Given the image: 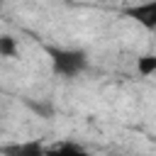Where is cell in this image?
Here are the masks:
<instances>
[{"instance_id":"6da1fadb","label":"cell","mask_w":156,"mask_h":156,"mask_svg":"<svg viewBox=\"0 0 156 156\" xmlns=\"http://www.w3.org/2000/svg\"><path fill=\"white\" fill-rule=\"evenodd\" d=\"M46 54L51 58L54 73H58L63 78H73V76H78V73H83L88 68V54L80 51V49H56V46H49Z\"/></svg>"},{"instance_id":"7a4b0ae2","label":"cell","mask_w":156,"mask_h":156,"mask_svg":"<svg viewBox=\"0 0 156 156\" xmlns=\"http://www.w3.org/2000/svg\"><path fill=\"white\" fill-rule=\"evenodd\" d=\"M124 17L134 20L136 24H141L144 29L154 32L156 29V0H149V2H141V5H132L124 10Z\"/></svg>"},{"instance_id":"3957f363","label":"cell","mask_w":156,"mask_h":156,"mask_svg":"<svg viewBox=\"0 0 156 156\" xmlns=\"http://www.w3.org/2000/svg\"><path fill=\"white\" fill-rule=\"evenodd\" d=\"M0 151L2 154H12V156H39L46 149L39 141H29V144H10V146H2Z\"/></svg>"},{"instance_id":"277c9868","label":"cell","mask_w":156,"mask_h":156,"mask_svg":"<svg viewBox=\"0 0 156 156\" xmlns=\"http://www.w3.org/2000/svg\"><path fill=\"white\" fill-rule=\"evenodd\" d=\"M85 149L83 146H78V144H71V141H61V144H56V146H51V149H46L44 154H58V156H78V154H83Z\"/></svg>"},{"instance_id":"5b68a950","label":"cell","mask_w":156,"mask_h":156,"mask_svg":"<svg viewBox=\"0 0 156 156\" xmlns=\"http://www.w3.org/2000/svg\"><path fill=\"white\" fill-rule=\"evenodd\" d=\"M136 71L139 76H151L156 73V54H144L136 58Z\"/></svg>"},{"instance_id":"8992f818","label":"cell","mask_w":156,"mask_h":156,"mask_svg":"<svg viewBox=\"0 0 156 156\" xmlns=\"http://www.w3.org/2000/svg\"><path fill=\"white\" fill-rule=\"evenodd\" d=\"M0 56H17V41L10 34H0Z\"/></svg>"},{"instance_id":"52a82bcc","label":"cell","mask_w":156,"mask_h":156,"mask_svg":"<svg viewBox=\"0 0 156 156\" xmlns=\"http://www.w3.org/2000/svg\"><path fill=\"white\" fill-rule=\"evenodd\" d=\"M0 2H2V0H0Z\"/></svg>"}]
</instances>
